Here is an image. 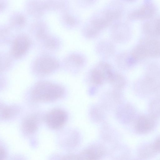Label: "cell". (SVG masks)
Wrapping results in <instances>:
<instances>
[{
	"label": "cell",
	"mask_w": 160,
	"mask_h": 160,
	"mask_svg": "<svg viewBox=\"0 0 160 160\" xmlns=\"http://www.w3.org/2000/svg\"><path fill=\"white\" fill-rule=\"evenodd\" d=\"M30 45L29 39L26 37L21 36L18 37L14 41L12 48V52L16 58L23 55L28 49Z\"/></svg>",
	"instance_id": "cell-9"
},
{
	"label": "cell",
	"mask_w": 160,
	"mask_h": 160,
	"mask_svg": "<svg viewBox=\"0 0 160 160\" xmlns=\"http://www.w3.org/2000/svg\"><path fill=\"white\" fill-rule=\"evenodd\" d=\"M64 92L63 88L58 84L42 82L37 84L33 88L31 97L35 102H53L61 98Z\"/></svg>",
	"instance_id": "cell-2"
},
{
	"label": "cell",
	"mask_w": 160,
	"mask_h": 160,
	"mask_svg": "<svg viewBox=\"0 0 160 160\" xmlns=\"http://www.w3.org/2000/svg\"><path fill=\"white\" fill-rule=\"evenodd\" d=\"M126 1L128 2H132L135 1L136 0H123Z\"/></svg>",
	"instance_id": "cell-20"
},
{
	"label": "cell",
	"mask_w": 160,
	"mask_h": 160,
	"mask_svg": "<svg viewBox=\"0 0 160 160\" xmlns=\"http://www.w3.org/2000/svg\"><path fill=\"white\" fill-rule=\"evenodd\" d=\"M100 31L86 22L82 29V33L88 38H93L97 36Z\"/></svg>",
	"instance_id": "cell-15"
},
{
	"label": "cell",
	"mask_w": 160,
	"mask_h": 160,
	"mask_svg": "<svg viewBox=\"0 0 160 160\" xmlns=\"http://www.w3.org/2000/svg\"><path fill=\"white\" fill-rule=\"evenodd\" d=\"M111 26V37L116 41H122L129 33V28L128 24L121 20L115 22Z\"/></svg>",
	"instance_id": "cell-7"
},
{
	"label": "cell",
	"mask_w": 160,
	"mask_h": 160,
	"mask_svg": "<svg viewBox=\"0 0 160 160\" xmlns=\"http://www.w3.org/2000/svg\"><path fill=\"white\" fill-rule=\"evenodd\" d=\"M70 59L72 63L75 66L80 67L83 64L84 58L79 54H73L70 56Z\"/></svg>",
	"instance_id": "cell-18"
},
{
	"label": "cell",
	"mask_w": 160,
	"mask_h": 160,
	"mask_svg": "<svg viewBox=\"0 0 160 160\" xmlns=\"http://www.w3.org/2000/svg\"><path fill=\"white\" fill-rule=\"evenodd\" d=\"M97 51L102 56L107 57L110 56L114 51L112 44L108 41H102L97 46Z\"/></svg>",
	"instance_id": "cell-13"
},
{
	"label": "cell",
	"mask_w": 160,
	"mask_h": 160,
	"mask_svg": "<svg viewBox=\"0 0 160 160\" xmlns=\"http://www.w3.org/2000/svg\"><path fill=\"white\" fill-rule=\"evenodd\" d=\"M160 55V41L147 39L141 42L133 50L132 56L134 60Z\"/></svg>",
	"instance_id": "cell-3"
},
{
	"label": "cell",
	"mask_w": 160,
	"mask_h": 160,
	"mask_svg": "<svg viewBox=\"0 0 160 160\" xmlns=\"http://www.w3.org/2000/svg\"><path fill=\"white\" fill-rule=\"evenodd\" d=\"M123 12L121 3L111 2L94 13L87 22L101 31L121 20Z\"/></svg>",
	"instance_id": "cell-1"
},
{
	"label": "cell",
	"mask_w": 160,
	"mask_h": 160,
	"mask_svg": "<svg viewBox=\"0 0 160 160\" xmlns=\"http://www.w3.org/2000/svg\"><path fill=\"white\" fill-rule=\"evenodd\" d=\"M143 29L148 36L160 37V16L146 21L143 25Z\"/></svg>",
	"instance_id": "cell-10"
},
{
	"label": "cell",
	"mask_w": 160,
	"mask_h": 160,
	"mask_svg": "<svg viewBox=\"0 0 160 160\" xmlns=\"http://www.w3.org/2000/svg\"><path fill=\"white\" fill-rule=\"evenodd\" d=\"M40 122L39 116L36 114L29 115L23 120L22 124V130L25 134L31 135L38 130Z\"/></svg>",
	"instance_id": "cell-8"
},
{
	"label": "cell",
	"mask_w": 160,
	"mask_h": 160,
	"mask_svg": "<svg viewBox=\"0 0 160 160\" xmlns=\"http://www.w3.org/2000/svg\"><path fill=\"white\" fill-rule=\"evenodd\" d=\"M0 159L1 160L4 159L6 157V152L3 147L1 146L0 149Z\"/></svg>",
	"instance_id": "cell-19"
},
{
	"label": "cell",
	"mask_w": 160,
	"mask_h": 160,
	"mask_svg": "<svg viewBox=\"0 0 160 160\" xmlns=\"http://www.w3.org/2000/svg\"><path fill=\"white\" fill-rule=\"evenodd\" d=\"M58 66L59 63L56 59L50 56H43L36 60L34 68L38 73L44 75L52 72Z\"/></svg>",
	"instance_id": "cell-6"
},
{
	"label": "cell",
	"mask_w": 160,
	"mask_h": 160,
	"mask_svg": "<svg viewBox=\"0 0 160 160\" xmlns=\"http://www.w3.org/2000/svg\"><path fill=\"white\" fill-rule=\"evenodd\" d=\"M90 78L92 82L95 85H101L105 81L100 73L95 68L91 72Z\"/></svg>",
	"instance_id": "cell-16"
},
{
	"label": "cell",
	"mask_w": 160,
	"mask_h": 160,
	"mask_svg": "<svg viewBox=\"0 0 160 160\" xmlns=\"http://www.w3.org/2000/svg\"><path fill=\"white\" fill-rule=\"evenodd\" d=\"M68 118L67 114L64 110L56 108L51 110L46 114L45 120L47 125L49 128L57 130L64 125Z\"/></svg>",
	"instance_id": "cell-5"
},
{
	"label": "cell",
	"mask_w": 160,
	"mask_h": 160,
	"mask_svg": "<svg viewBox=\"0 0 160 160\" xmlns=\"http://www.w3.org/2000/svg\"><path fill=\"white\" fill-rule=\"evenodd\" d=\"M98 0H75L78 7L80 8H87L93 6Z\"/></svg>",
	"instance_id": "cell-17"
},
{
	"label": "cell",
	"mask_w": 160,
	"mask_h": 160,
	"mask_svg": "<svg viewBox=\"0 0 160 160\" xmlns=\"http://www.w3.org/2000/svg\"><path fill=\"white\" fill-rule=\"evenodd\" d=\"M19 112V109L16 106H1L0 118L7 120L14 117Z\"/></svg>",
	"instance_id": "cell-12"
},
{
	"label": "cell",
	"mask_w": 160,
	"mask_h": 160,
	"mask_svg": "<svg viewBox=\"0 0 160 160\" xmlns=\"http://www.w3.org/2000/svg\"><path fill=\"white\" fill-rule=\"evenodd\" d=\"M157 8L152 2H145L140 7L131 11L127 18L130 20L147 21L154 17Z\"/></svg>",
	"instance_id": "cell-4"
},
{
	"label": "cell",
	"mask_w": 160,
	"mask_h": 160,
	"mask_svg": "<svg viewBox=\"0 0 160 160\" xmlns=\"http://www.w3.org/2000/svg\"><path fill=\"white\" fill-rule=\"evenodd\" d=\"M115 88L120 89L125 85L126 82L123 77L120 74L113 73L109 82Z\"/></svg>",
	"instance_id": "cell-14"
},
{
	"label": "cell",
	"mask_w": 160,
	"mask_h": 160,
	"mask_svg": "<svg viewBox=\"0 0 160 160\" xmlns=\"http://www.w3.org/2000/svg\"><path fill=\"white\" fill-rule=\"evenodd\" d=\"M102 154V152L100 149L92 148L87 149L79 155L73 156V159H97Z\"/></svg>",
	"instance_id": "cell-11"
}]
</instances>
